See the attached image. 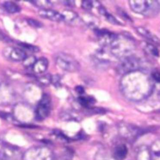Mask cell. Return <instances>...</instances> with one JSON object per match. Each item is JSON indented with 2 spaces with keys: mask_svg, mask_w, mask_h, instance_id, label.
<instances>
[{
  "mask_svg": "<svg viewBox=\"0 0 160 160\" xmlns=\"http://www.w3.org/2000/svg\"><path fill=\"white\" fill-rule=\"evenodd\" d=\"M120 86L124 96L133 101L146 98L153 89L151 79L141 70L122 76Z\"/></svg>",
  "mask_w": 160,
  "mask_h": 160,
  "instance_id": "cell-1",
  "label": "cell"
},
{
  "mask_svg": "<svg viewBox=\"0 0 160 160\" xmlns=\"http://www.w3.org/2000/svg\"><path fill=\"white\" fill-rule=\"evenodd\" d=\"M109 52L114 57L124 58L132 55L136 48L134 41L126 34H117L114 40L109 46Z\"/></svg>",
  "mask_w": 160,
  "mask_h": 160,
  "instance_id": "cell-2",
  "label": "cell"
},
{
  "mask_svg": "<svg viewBox=\"0 0 160 160\" xmlns=\"http://www.w3.org/2000/svg\"><path fill=\"white\" fill-rule=\"evenodd\" d=\"M128 2L132 11L146 17H154L160 12V1L131 0Z\"/></svg>",
  "mask_w": 160,
  "mask_h": 160,
  "instance_id": "cell-3",
  "label": "cell"
},
{
  "mask_svg": "<svg viewBox=\"0 0 160 160\" xmlns=\"http://www.w3.org/2000/svg\"><path fill=\"white\" fill-rule=\"evenodd\" d=\"M22 160H54L52 151L46 146H38L29 148L22 156Z\"/></svg>",
  "mask_w": 160,
  "mask_h": 160,
  "instance_id": "cell-4",
  "label": "cell"
},
{
  "mask_svg": "<svg viewBox=\"0 0 160 160\" xmlns=\"http://www.w3.org/2000/svg\"><path fill=\"white\" fill-rule=\"evenodd\" d=\"M55 62L59 68L67 72H74L80 69V64L78 60L67 53H58L55 57Z\"/></svg>",
  "mask_w": 160,
  "mask_h": 160,
  "instance_id": "cell-5",
  "label": "cell"
},
{
  "mask_svg": "<svg viewBox=\"0 0 160 160\" xmlns=\"http://www.w3.org/2000/svg\"><path fill=\"white\" fill-rule=\"evenodd\" d=\"M141 67V60L132 55L122 59L116 67V71L121 75H125L128 73L140 70Z\"/></svg>",
  "mask_w": 160,
  "mask_h": 160,
  "instance_id": "cell-6",
  "label": "cell"
},
{
  "mask_svg": "<svg viewBox=\"0 0 160 160\" xmlns=\"http://www.w3.org/2000/svg\"><path fill=\"white\" fill-rule=\"evenodd\" d=\"M51 108V99L49 94H43L35 110V118L38 121L44 120L49 114Z\"/></svg>",
  "mask_w": 160,
  "mask_h": 160,
  "instance_id": "cell-7",
  "label": "cell"
},
{
  "mask_svg": "<svg viewBox=\"0 0 160 160\" xmlns=\"http://www.w3.org/2000/svg\"><path fill=\"white\" fill-rule=\"evenodd\" d=\"M2 54L6 59L12 62H22L27 56L26 52L22 49L13 46L4 48Z\"/></svg>",
  "mask_w": 160,
  "mask_h": 160,
  "instance_id": "cell-8",
  "label": "cell"
},
{
  "mask_svg": "<svg viewBox=\"0 0 160 160\" xmlns=\"http://www.w3.org/2000/svg\"><path fill=\"white\" fill-rule=\"evenodd\" d=\"M118 131L121 136L128 139H133L141 134V130L138 127L125 122L118 125Z\"/></svg>",
  "mask_w": 160,
  "mask_h": 160,
  "instance_id": "cell-9",
  "label": "cell"
},
{
  "mask_svg": "<svg viewBox=\"0 0 160 160\" xmlns=\"http://www.w3.org/2000/svg\"><path fill=\"white\" fill-rule=\"evenodd\" d=\"M94 31L99 42L105 47H109L117 36L116 34H114L108 29L95 28L94 29Z\"/></svg>",
  "mask_w": 160,
  "mask_h": 160,
  "instance_id": "cell-10",
  "label": "cell"
},
{
  "mask_svg": "<svg viewBox=\"0 0 160 160\" xmlns=\"http://www.w3.org/2000/svg\"><path fill=\"white\" fill-rule=\"evenodd\" d=\"M38 14L40 17L45 18L52 21L61 22L63 21V17L61 13L53 10L52 9H40L38 11Z\"/></svg>",
  "mask_w": 160,
  "mask_h": 160,
  "instance_id": "cell-11",
  "label": "cell"
},
{
  "mask_svg": "<svg viewBox=\"0 0 160 160\" xmlns=\"http://www.w3.org/2000/svg\"><path fill=\"white\" fill-rule=\"evenodd\" d=\"M19 152L14 148L4 147L0 149V160H18Z\"/></svg>",
  "mask_w": 160,
  "mask_h": 160,
  "instance_id": "cell-12",
  "label": "cell"
},
{
  "mask_svg": "<svg viewBox=\"0 0 160 160\" xmlns=\"http://www.w3.org/2000/svg\"><path fill=\"white\" fill-rule=\"evenodd\" d=\"M63 17V21L71 25L78 24L81 22L79 15L74 11L69 9H66L61 12Z\"/></svg>",
  "mask_w": 160,
  "mask_h": 160,
  "instance_id": "cell-13",
  "label": "cell"
},
{
  "mask_svg": "<svg viewBox=\"0 0 160 160\" xmlns=\"http://www.w3.org/2000/svg\"><path fill=\"white\" fill-rule=\"evenodd\" d=\"M48 64L49 62L48 59L45 57H41L36 60L32 69L36 74H41L45 72L48 68Z\"/></svg>",
  "mask_w": 160,
  "mask_h": 160,
  "instance_id": "cell-14",
  "label": "cell"
},
{
  "mask_svg": "<svg viewBox=\"0 0 160 160\" xmlns=\"http://www.w3.org/2000/svg\"><path fill=\"white\" fill-rule=\"evenodd\" d=\"M136 30L138 34H139L146 39H148L149 41H151L157 44H160V39L155 34H154L152 32H151L149 30L145 28L144 27H136Z\"/></svg>",
  "mask_w": 160,
  "mask_h": 160,
  "instance_id": "cell-15",
  "label": "cell"
},
{
  "mask_svg": "<svg viewBox=\"0 0 160 160\" xmlns=\"http://www.w3.org/2000/svg\"><path fill=\"white\" fill-rule=\"evenodd\" d=\"M97 9H98V12L101 15L103 16L106 19V20L108 21L109 22L113 24L122 26V23L120 21H119L114 16H113L112 14L109 13L106 10V9L101 4L97 8Z\"/></svg>",
  "mask_w": 160,
  "mask_h": 160,
  "instance_id": "cell-16",
  "label": "cell"
},
{
  "mask_svg": "<svg viewBox=\"0 0 160 160\" xmlns=\"http://www.w3.org/2000/svg\"><path fill=\"white\" fill-rule=\"evenodd\" d=\"M128 148L124 144H119L114 149L113 156L116 160H123L128 154Z\"/></svg>",
  "mask_w": 160,
  "mask_h": 160,
  "instance_id": "cell-17",
  "label": "cell"
},
{
  "mask_svg": "<svg viewBox=\"0 0 160 160\" xmlns=\"http://www.w3.org/2000/svg\"><path fill=\"white\" fill-rule=\"evenodd\" d=\"M150 150L146 146H141L136 151V160H151Z\"/></svg>",
  "mask_w": 160,
  "mask_h": 160,
  "instance_id": "cell-18",
  "label": "cell"
},
{
  "mask_svg": "<svg viewBox=\"0 0 160 160\" xmlns=\"http://www.w3.org/2000/svg\"><path fill=\"white\" fill-rule=\"evenodd\" d=\"M149 150L152 160H160V139L156 140L151 144Z\"/></svg>",
  "mask_w": 160,
  "mask_h": 160,
  "instance_id": "cell-19",
  "label": "cell"
},
{
  "mask_svg": "<svg viewBox=\"0 0 160 160\" xmlns=\"http://www.w3.org/2000/svg\"><path fill=\"white\" fill-rule=\"evenodd\" d=\"M4 9L9 13L14 14L21 11V7L16 3L12 1H5L2 4Z\"/></svg>",
  "mask_w": 160,
  "mask_h": 160,
  "instance_id": "cell-20",
  "label": "cell"
},
{
  "mask_svg": "<svg viewBox=\"0 0 160 160\" xmlns=\"http://www.w3.org/2000/svg\"><path fill=\"white\" fill-rule=\"evenodd\" d=\"M78 101L82 107L89 109L95 103V99L90 96H80L78 98Z\"/></svg>",
  "mask_w": 160,
  "mask_h": 160,
  "instance_id": "cell-21",
  "label": "cell"
},
{
  "mask_svg": "<svg viewBox=\"0 0 160 160\" xmlns=\"http://www.w3.org/2000/svg\"><path fill=\"white\" fill-rule=\"evenodd\" d=\"M143 48L147 53L151 54V56H155V57H159V50L154 45L148 42H145L143 46Z\"/></svg>",
  "mask_w": 160,
  "mask_h": 160,
  "instance_id": "cell-22",
  "label": "cell"
},
{
  "mask_svg": "<svg viewBox=\"0 0 160 160\" xmlns=\"http://www.w3.org/2000/svg\"><path fill=\"white\" fill-rule=\"evenodd\" d=\"M34 6L40 8V9H51L52 4L51 1L47 0L42 1H34L31 2Z\"/></svg>",
  "mask_w": 160,
  "mask_h": 160,
  "instance_id": "cell-23",
  "label": "cell"
},
{
  "mask_svg": "<svg viewBox=\"0 0 160 160\" xmlns=\"http://www.w3.org/2000/svg\"><path fill=\"white\" fill-rule=\"evenodd\" d=\"M36 60L37 59L34 56H33V55L28 56L27 55L26 58L22 61V64L26 68H32L33 65L36 62Z\"/></svg>",
  "mask_w": 160,
  "mask_h": 160,
  "instance_id": "cell-24",
  "label": "cell"
},
{
  "mask_svg": "<svg viewBox=\"0 0 160 160\" xmlns=\"http://www.w3.org/2000/svg\"><path fill=\"white\" fill-rule=\"evenodd\" d=\"M52 76L49 74H46L44 75H42L38 78V81L39 84L43 86H48L52 82Z\"/></svg>",
  "mask_w": 160,
  "mask_h": 160,
  "instance_id": "cell-25",
  "label": "cell"
},
{
  "mask_svg": "<svg viewBox=\"0 0 160 160\" xmlns=\"http://www.w3.org/2000/svg\"><path fill=\"white\" fill-rule=\"evenodd\" d=\"M19 44L23 49H25L29 51H31L32 52H37L39 51V48L36 46L28 44V43H23V42H20L19 43Z\"/></svg>",
  "mask_w": 160,
  "mask_h": 160,
  "instance_id": "cell-26",
  "label": "cell"
},
{
  "mask_svg": "<svg viewBox=\"0 0 160 160\" xmlns=\"http://www.w3.org/2000/svg\"><path fill=\"white\" fill-rule=\"evenodd\" d=\"M27 22L29 26H31L33 28H41L42 26V24L40 21H38L37 19H27Z\"/></svg>",
  "mask_w": 160,
  "mask_h": 160,
  "instance_id": "cell-27",
  "label": "cell"
},
{
  "mask_svg": "<svg viewBox=\"0 0 160 160\" xmlns=\"http://www.w3.org/2000/svg\"><path fill=\"white\" fill-rule=\"evenodd\" d=\"M81 7L86 10H91L94 8V1H83L81 3Z\"/></svg>",
  "mask_w": 160,
  "mask_h": 160,
  "instance_id": "cell-28",
  "label": "cell"
},
{
  "mask_svg": "<svg viewBox=\"0 0 160 160\" xmlns=\"http://www.w3.org/2000/svg\"><path fill=\"white\" fill-rule=\"evenodd\" d=\"M152 78L156 82L160 83V71L154 70L151 73Z\"/></svg>",
  "mask_w": 160,
  "mask_h": 160,
  "instance_id": "cell-29",
  "label": "cell"
},
{
  "mask_svg": "<svg viewBox=\"0 0 160 160\" xmlns=\"http://www.w3.org/2000/svg\"><path fill=\"white\" fill-rule=\"evenodd\" d=\"M62 3L64 4L66 6H70V7H73L75 5V2L72 1H62Z\"/></svg>",
  "mask_w": 160,
  "mask_h": 160,
  "instance_id": "cell-30",
  "label": "cell"
},
{
  "mask_svg": "<svg viewBox=\"0 0 160 160\" xmlns=\"http://www.w3.org/2000/svg\"><path fill=\"white\" fill-rule=\"evenodd\" d=\"M76 91L77 92H78V93L80 94H83L84 92V90L83 87H82V86H77V87L76 88Z\"/></svg>",
  "mask_w": 160,
  "mask_h": 160,
  "instance_id": "cell-31",
  "label": "cell"
}]
</instances>
